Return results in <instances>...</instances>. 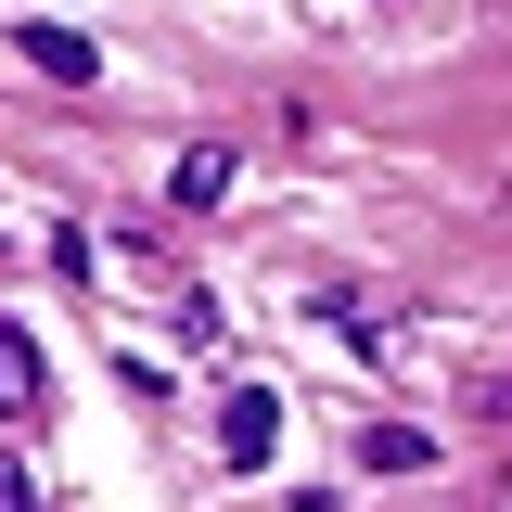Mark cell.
<instances>
[{"label":"cell","instance_id":"6da1fadb","mask_svg":"<svg viewBox=\"0 0 512 512\" xmlns=\"http://www.w3.org/2000/svg\"><path fill=\"white\" fill-rule=\"evenodd\" d=\"M269 448H282V397H269V384H231V397H218V461L256 474Z\"/></svg>","mask_w":512,"mask_h":512},{"label":"cell","instance_id":"7a4b0ae2","mask_svg":"<svg viewBox=\"0 0 512 512\" xmlns=\"http://www.w3.org/2000/svg\"><path fill=\"white\" fill-rule=\"evenodd\" d=\"M26 64H39V77H64V90H90V77H103V52H90L77 26H26Z\"/></svg>","mask_w":512,"mask_h":512},{"label":"cell","instance_id":"3957f363","mask_svg":"<svg viewBox=\"0 0 512 512\" xmlns=\"http://www.w3.org/2000/svg\"><path fill=\"white\" fill-rule=\"evenodd\" d=\"M13 410H39V333L26 320H0V423Z\"/></svg>","mask_w":512,"mask_h":512},{"label":"cell","instance_id":"277c9868","mask_svg":"<svg viewBox=\"0 0 512 512\" xmlns=\"http://www.w3.org/2000/svg\"><path fill=\"white\" fill-rule=\"evenodd\" d=\"M167 192H180V205H218V192H231V154H218V141H192L180 167H167Z\"/></svg>","mask_w":512,"mask_h":512},{"label":"cell","instance_id":"5b68a950","mask_svg":"<svg viewBox=\"0 0 512 512\" xmlns=\"http://www.w3.org/2000/svg\"><path fill=\"white\" fill-rule=\"evenodd\" d=\"M359 461H372V474H423V461H436V448L410 436V423H372V436H359Z\"/></svg>","mask_w":512,"mask_h":512},{"label":"cell","instance_id":"8992f818","mask_svg":"<svg viewBox=\"0 0 512 512\" xmlns=\"http://www.w3.org/2000/svg\"><path fill=\"white\" fill-rule=\"evenodd\" d=\"M0 512H39V474L26 461H0Z\"/></svg>","mask_w":512,"mask_h":512}]
</instances>
